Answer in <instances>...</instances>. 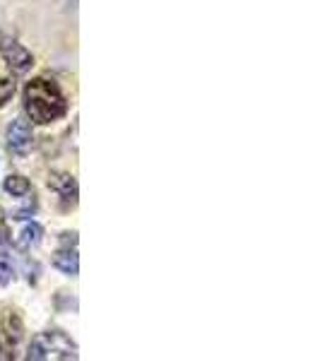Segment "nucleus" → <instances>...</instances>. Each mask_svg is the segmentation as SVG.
I'll use <instances>...</instances> for the list:
<instances>
[{"label": "nucleus", "instance_id": "nucleus-2", "mask_svg": "<svg viewBox=\"0 0 320 361\" xmlns=\"http://www.w3.org/2000/svg\"><path fill=\"white\" fill-rule=\"evenodd\" d=\"M78 357V345L61 330H46V333L37 335L27 352V359L34 361H66Z\"/></svg>", "mask_w": 320, "mask_h": 361}, {"label": "nucleus", "instance_id": "nucleus-8", "mask_svg": "<svg viewBox=\"0 0 320 361\" xmlns=\"http://www.w3.org/2000/svg\"><path fill=\"white\" fill-rule=\"evenodd\" d=\"M3 188H5V193L13 195L15 200H17V197L29 195V193L34 190V188H32V183H29V180H27L25 176H17V173H13V176L5 178V185H3Z\"/></svg>", "mask_w": 320, "mask_h": 361}, {"label": "nucleus", "instance_id": "nucleus-6", "mask_svg": "<svg viewBox=\"0 0 320 361\" xmlns=\"http://www.w3.org/2000/svg\"><path fill=\"white\" fill-rule=\"evenodd\" d=\"M34 145L32 126L25 118H15L8 128V147L17 157H25Z\"/></svg>", "mask_w": 320, "mask_h": 361}, {"label": "nucleus", "instance_id": "nucleus-5", "mask_svg": "<svg viewBox=\"0 0 320 361\" xmlns=\"http://www.w3.org/2000/svg\"><path fill=\"white\" fill-rule=\"evenodd\" d=\"M49 188L58 195V202H61V209H73L78 205V180L70 173H51L49 176Z\"/></svg>", "mask_w": 320, "mask_h": 361}, {"label": "nucleus", "instance_id": "nucleus-3", "mask_svg": "<svg viewBox=\"0 0 320 361\" xmlns=\"http://www.w3.org/2000/svg\"><path fill=\"white\" fill-rule=\"evenodd\" d=\"M0 56L8 63V68L17 75H25L34 66L32 54L22 44H17L15 39H0Z\"/></svg>", "mask_w": 320, "mask_h": 361}, {"label": "nucleus", "instance_id": "nucleus-1", "mask_svg": "<svg viewBox=\"0 0 320 361\" xmlns=\"http://www.w3.org/2000/svg\"><path fill=\"white\" fill-rule=\"evenodd\" d=\"M25 111L39 126L54 123L68 114V99L54 80L34 78L25 87Z\"/></svg>", "mask_w": 320, "mask_h": 361}, {"label": "nucleus", "instance_id": "nucleus-7", "mask_svg": "<svg viewBox=\"0 0 320 361\" xmlns=\"http://www.w3.org/2000/svg\"><path fill=\"white\" fill-rule=\"evenodd\" d=\"M42 236H44L42 224L32 222V224H27L25 229L20 231V234H17L15 246L20 248V250H32L34 246H39V243H42Z\"/></svg>", "mask_w": 320, "mask_h": 361}, {"label": "nucleus", "instance_id": "nucleus-10", "mask_svg": "<svg viewBox=\"0 0 320 361\" xmlns=\"http://www.w3.org/2000/svg\"><path fill=\"white\" fill-rule=\"evenodd\" d=\"M15 277V265L5 253H0V284H8Z\"/></svg>", "mask_w": 320, "mask_h": 361}, {"label": "nucleus", "instance_id": "nucleus-4", "mask_svg": "<svg viewBox=\"0 0 320 361\" xmlns=\"http://www.w3.org/2000/svg\"><path fill=\"white\" fill-rule=\"evenodd\" d=\"M75 246H78V234H63V248H58L54 253V267L70 277H75L80 270V258Z\"/></svg>", "mask_w": 320, "mask_h": 361}, {"label": "nucleus", "instance_id": "nucleus-9", "mask_svg": "<svg viewBox=\"0 0 320 361\" xmlns=\"http://www.w3.org/2000/svg\"><path fill=\"white\" fill-rule=\"evenodd\" d=\"M15 90H17L15 80L13 78H3V75H0V109H3L5 104L15 97Z\"/></svg>", "mask_w": 320, "mask_h": 361}]
</instances>
